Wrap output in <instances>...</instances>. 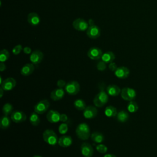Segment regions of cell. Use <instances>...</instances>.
Here are the masks:
<instances>
[{
    "instance_id": "28",
    "label": "cell",
    "mask_w": 157,
    "mask_h": 157,
    "mask_svg": "<svg viewBox=\"0 0 157 157\" xmlns=\"http://www.w3.org/2000/svg\"><path fill=\"white\" fill-rule=\"evenodd\" d=\"M74 105L78 110H83L86 107L85 102L82 99H75L74 102Z\"/></svg>"
},
{
    "instance_id": "3",
    "label": "cell",
    "mask_w": 157,
    "mask_h": 157,
    "mask_svg": "<svg viewBox=\"0 0 157 157\" xmlns=\"http://www.w3.org/2000/svg\"><path fill=\"white\" fill-rule=\"evenodd\" d=\"M44 140L50 145H55L58 142V137L56 134L52 129H46L42 134Z\"/></svg>"
},
{
    "instance_id": "38",
    "label": "cell",
    "mask_w": 157,
    "mask_h": 157,
    "mask_svg": "<svg viewBox=\"0 0 157 157\" xmlns=\"http://www.w3.org/2000/svg\"><path fill=\"white\" fill-rule=\"evenodd\" d=\"M67 120H68V117L66 114H65V113L61 114V115H60V121H62L63 123H65L67 121Z\"/></svg>"
},
{
    "instance_id": "1",
    "label": "cell",
    "mask_w": 157,
    "mask_h": 157,
    "mask_svg": "<svg viewBox=\"0 0 157 157\" xmlns=\"http://www.w3.org/2000/svg\"><path fill=\"white\" fill-rule=\"evenodd\" d=\"M75 133L77 137L83 140H87L91 136L90 127L86 123H80L76 128Z\"/></svg>"
},
{
    "instance_id": "42",
    "label": "cell",
    "mask_w": 157,
    "mask_h": 157,
    "mask_svg": "<svg viewBox=\"0 0 157 157\" xmlns=\"http://www.w3.org/2000/svg\"><path fill=\"white\" fill-rule=\"evenodd\" d=\"M4 91H5L2 88V87H1V88H0V98H2V96H3Z\"/></svg>"
},
{
    "instance_id": "41",
    "label": "cell",
    "mask_w": 157,
    "mask_h": 157,
    "mask_svg": "<svg viewBox=\"0 0 157 157\" xmlns=\"http://www.w3.org/2000/svg\"><path fill=\"white\" fill-rule=\"evenodd\" d=\"M103 157H117L115 155L113 154H111V153H107L104 155Z\"/></svg>"
},
{
    "instance_id": "11",
    "label": "cell",
    "mask_w": 157,
    "mask_h": 157,
    "mask_svg": "<svg viewBox=\"0 0 157 157\" xmlns=\"http://www.w3.org/2000/svg\"><path fill=\"white\" fill-rule=\"evenodd\" d=\"M44 58L43 53L39 50H36L33 51L29 56V59L31 63L34 65L38 64L41 63Z\"/></svg>"
},
{
    "instance_id": "17",
    "label": "cell",
    "mask_w": 157,
    "mask_h": 157,
    "mask_svg": "<svg viewBox=\"0 0 157 157\" xmlns=\"http://www.w3.org/2000/svg\"><path fill=\"white\" fill-rule=\"evenodd\" d=\"M64 91L63 88H56L53 90L50 93V98L54 101L61 99L64 96Z\"/></svg>"
},
{
    "instance_id": "9",
    "label": "cell",
    "mask_w": 157,
    "mask_h": 157,
    "mask_svg": "<svg viewBox=\"0 0 157 157\" xmlns=\"http://www.w3.org/2000/svg\"><path fill=\"white\" fill-rule=\"evenodd\" d=\"M10 118L13 122L19 123L23 122L26 120V115L23 112L17 110L13 111V112L11 113Z\"/></svg>"
},
{
    "instance_id": "21",
    "label": "cell",
    "mask_w": 157,
    "mask_h": 157,
    "mask_svg": "<svg viewBox=\"0 0 157 157\" xmlns=\"http://www.w3.org/2000/svg\"><path fill=\"white\" fill-rule=\"evenodd\" d=\"M28 22L32 26H37L40 23V17L36 12H31L28 15Z\"/></svg>"
},
{
    "instance_id": "16",
    "label": "cell",
    "mask_w": 157,
    "mask_h": 157,
    "mask_svg": "<svg viewBox=\"0 0 157 157\" xmlns=\"http://www.w3.org/2000/svg\"><path fill=\"white\" fill-rule=\"evenodd\" d=\"M61 114L56 110H50L48 112L46 117L47 120L51 123H56L60 121Z\"/></svg>"
},
{
    "instance_id": "15",
    "label": "cell",
    "mask_w": 157,
    "mask_h": 157,
    "mask_svg": "<svg viewBox=\"0 0 157 157\" xmlns=\"http://www.w3.org/2000/svg\"><path fill=\"white\" fill-rule=\"evenodd\" d=\"M130 71L129 69L125 66L118 67L116 71L114 72L115 75L120 79H124L127 78L129 75Z\"/></svg>"
},
{
    "instance_id": "8",
    "label": "cell",
    "mask_w": 157,
    "mask_h": 157,
    "mask_svg": "<svg viewBox=\"0 0 157 157\" xmlns=\"http://www.w3.org/2000/svg\"><path fill=\"white\" fill-rule=\"evenodd\" d=\"M102 54L103 53L102 50L99 48L96 47H91L87 52V55L88 58L93 60H98L99 59H101Z\"/></svg>"
},
{
    "instance_id": "33",
    "label": "cell",
    "mask_w": 157,
    "mask_h": 157,
    "mask_svg": "<svg viewBox=\"0 0 157 157\" xmlns=\"http://www.w3.org/2000/svg\"><path fill=\"white\" fill-rule=\"evenodd\" d=\"M68 131V125L67 123H63L58 127V131L61 134H65Z\"/></svg>"
},
{
    "instance_id": "6",
    "label": "cell",
    "mask_w": 157,
    "mask_h": 157,
    "mask_svg": "<svg viewBox=\"0 0 157 157\" xmlns=\"http://www.w3.org/2000/svg\"><path fill=\"white\" fill-rule=\"evenodd\" d=\"M50 107V102L47 99H42L38 102L34 107V110L38 114L45 113Z\"/></svg>"
},
{
    "instance_id": "35",
    "label": "cell",
    "mask_w": 157,
    "mask_h": 157,
    "mask_svg": "<svg viewBox=\"0 0 157 157\" xmlns=\"http://www.w3.org/2000/svg\"><path fill=\"white\" fill-rule=\"evenodd\" d=\"M23 49V48L21 45L18 44V45H17L16 46H15V47L13 48V49H12V53H13V55H18V54L21 52V50H22Z\"/></svg>"
},
{
    "instance_id": "7",
    "label": "cell",
    "mask_w": 157,
    "mask_h": 157,
    "mask_svg": "<svg viewBox=\"0 0 157 157\" xmlns=\"http://www.w3.org/2000/svg\"><path fill=\"white\" fill-rule=\"evenodd\" d=\"M88 23L83 18H76L72 23V26L75 29L79 31H86L88 28Z\"/></svg>"
},
{
    "instance_id": "26",
    "label": "cell",
    "mask_w": 157,
    "mask_h": 157,
    "mask_svg": "<svg viewBox=\"0 0 157 157\" xmlns=\"http://www.w3.org/2000/svg\"><path fill=\"white\" fill-rule=\"evenodd\" d=\"M10 120H12L8 115H2L0 119V128L2 129H6L9 128L10 124Z\"/></svg>"
},
{
    "instance_id": "37",
    "label": "cell",
    "mask_w": 157,
    "mask_h": 157,
    "mask_svg": "<svg viewBox=\"0 0 157 157\" xmlns=\"http://www.w3.org/2000/svg\"><path fill=\"white\" fill-rule=\"evenodd\" d=\"M117 66L116 64L114 62H111L109 63V69L111 71H113V72H115L116 71V69H117Z\"/></svg>"
},
{
    "instance_id": "19",
    "label": "cell",
    "mask_w": 157,
    "mask_h": 157,
    "mask_svg": "<svg viewBox=\"0 0 157 157\" xmlns=\"http://www.w3.org/2000/svg\"><path fill=\"white\" fill-rule=\"evenodd\" d=\"M121 89L119 86H118L116 85L111 84L107 86L106 88V92L109 94V96H117L119 94L121 93Z\"/></svg>"
},
{
    "instance_id": "27",
    "label": "cell",
    "mask_w": 157,
    "mask_h": 157,
    "mask_svg": "<svg viewBox=\"0 0 157 157\" xmlns=\"http://www.w3.org/2000/svg\"><path fill=\"white\" fill-rule=\"evenodd\" d=\"M38 115L39 114L35 112H33L31 114V115L29 117V122L33 126H37L39 124V123L40 122V120L39 116Z\"/></svg>"
},
{
    "instance_id": "34",
    "label": "cell",
    "mask_w": 157,
    "mask_h": 157,
    "mask_svg": "<svg viewBox=\"0 0 157 157\" xmlns=\"http://www.w3.org/2000/svg\"><path fill=\"white\" fill-rule=\"evenodd\" d=\"M96 68L100 71H103L106 69V63L103 61H99L96 64Z\"/></svg>"
},
{
    "instance_id": "25",
    "label": "cell",
    "mask_w": 157,
    "mask_h": 157,
    "mask_svg": "<svg viewBox=\"0 0 157 157\" xmlns=\"http://www.w3.org/2000/svg\"><path fill=\"white\" fill-rule=\"evenodd\" d=\"M115 117L117 120L119 122L124 123L128 121L129 118V114L125 110H120L117 113Z\"/></svg>"
},
{
    "instance_id": "23",
    "label": "cell",
    "mask_w": 157,
    "mask_h": 157,
    "mask_svg": "<svg viewBox=\"0 0 157 157\" xmlns=\"http://www.w3.org/2000/svg\"><path fill=\"white\" fill-rule=\"evenodd\" d=\"M118 112L117 109L113 105H108L104 110V114L106 117L109 118L115 117Z\"/></svg>"
},
{
    "instance_id": "20",
    "label": "cell",
    "mask_w": 157,
    "mask_h": 157,
    "mask_svg": "<svg viewBox=\"0 0 157 157\" xmlns=\"http://www.w3.org/2000/svg\"><path fill=\"white\" fill-rule=\"evenodd\" d=\"M34 71V66L33 63H26L20 70V74L25 77L29 76Z\"/></svg>"
},
{
    "instance_id": "10",
    "label": "cell",
    "mask_w": 157,
    "mask_h": 157,
    "mask_svg": "<svg viewBox=\"0 0 157 157\" xmlns=\"http://www.w3.org/2000/svg\"><path fill=\"white\" fill-rule=\"evenodd\" d=\"M86 35L88 37L92 39L98 38L101 35L100 28L95 25L89 26L86 30Z\"/></svg>"
},
{
    "instance_id": "13",
    "label": "cell",
    "mask_w": 157,
    "mask_h": 157,
    "mask_svg": "<svg viewBox=\"0 0 157 157\" xmlns=\"http://www.w3.org/2000/svg\"><path fill=\"white\" fill-rule=\"evenodd\" d=\"M83 115L86 119H92L96 117L98 114V110L96 107L93 105L86 106L83 110Z\"/></svg>"
},
{
    "instance_id": "32",
    "label": "cell",
    "mask_w": 157,
    "mask_h": 157,
    "mask_svg": "<svg viewBox=\"0 0 157 157\" xmlns=\"http://www.w3.org/2000/svg\"><path fill=\"white\" fill-rule=\"evenodd\" d=\"M96 150L100 153H105L107 151V147L105 145L102 144H98V145H96Z\"/></svg>"
},
{
    "instance_id": "12",
    "label": "cell",
    "mask_w": 157,
    "mask_h": 157,
    "mask_svg": "<svg viewBox=\"0 0 157 157\" xmlns=\"http://www.w3.org/2000/svg\"><path fill=\"white\" fill-rule=\"evenodd\" d=\"M16 86V80L12 77H9L4 80L3 82L1 84V87L6 91H10L13 90Z\"/></svg>"
},
{
    "instance_id": "43",
    "label": "cell",
    "mask_w": 157,
    "mask_h": 157,
    "mask_svg": "<svg viewBox=\"0 0 157 157\" xmlns=\"http://www.w3.org/2000/svg\"><path fill=\"white\" fill-rule=\"evenodd\" d=\"M88 24H89L90 26L93 25H94V22H93V21L91 19H90V20H88Z\"/></svg>"
},
{
    "instance_id": "14",
    "label": "cell",
    "mask_w": 157,
    "mask_h": 157,
    "mask_svg": "<svg viewBox=\"0 0 157 157\" xmlns=\"http://www.w3.org/2000/svg\"><path fill=\"white\" fill-rule=\"evenodd\" d=\"M81 153L84 157H91L93 155V148L88 142H83L80 147Z\"/></svg>"
},
{
    "instance_id": "40",
    "label": "cell",
    "mask_w": 157,
    "mask_h": 157,
    "mask_svg": "<svg viewBox=\"0 0 157 157\" xmlns=\"http://www.w3.org/2000/svg\"><path fill=\"white\" fill-rule=\"evenodd\" d=\"M6 69V64L4 63L1 62V63H0V71L3 72Z\"/></svg>"
},
{
    "instance_id": "31",
    "label": "cell",
    "mask_w": 157,
    "mask_h": 157,
    "mask_svg": "<svg viewBox=\"0 0 157 157\" xmlns=\"http://www.w3.org/2000/svg\"><path fill=\"white\" fill-rule=\"evenodd\" d=\"M10 57L9 52L6 49H2L0 52V61L1 62H5Z\"/></svg>"
},
{
    "instance_id": "45",
    "label": "cell",
    "mask_w": 157,
    "mask_h": 157,
    "mask_svg": "<svg viewBox=\"0 0 157 157\" xmlns=\"http://www.w3.org/2000/svg\"><path fill=\"white\" fill-rule=\"evenodd\" d=\"M33 157H42L41 156H39V155H34V156H33Z\"/></svg>"
},
{
    "instance_id": "22",
    "label": "cell",
    "mask_w": 157,
    "mask_h": 157,
    "mask_svg": "<svg viewBox=\"0 0 157 157\" xmlns=\"http://www.w3.org/2000/svg\"><path fill=\"white\" fill-rule=\"evenodd\" d=\"M115 58V54L112 52L108 51L102 54L101 57V60L105 62V63H110L111 62H113Z\"/></svg>"
},
{
    "instance_id": "5",
    "label": "cell",
    "mask_w": 157,
    "mask_h": 157,
    "mask_svg": "<svg viewBox=\"0 0 157 157\" xmlns=\"http://www.w3.org/2000/svg\"><path fill=\"white\" fill-rule=\"evenodd\" d=\"M121 97L123 99L128 101H133L136 96V91L131 88L125 87L121 90Z\"/></svg>"
},
{
    "instance_id": "30",
    "label": "cell",
    "mask_w": 157,
    "mask_h": 157,
    "mask_svg": "<svg viewBox=\"0 0 157 157\" xmlns=\"http://www.w3.org/2000/svg\"><path fill=\"white\" fill-rule=\"evenodd\" d=\"M2 111L4 115H9L13 112V106L10 103L5 104L2 109Z\"/></svg>"
},
{
    "instance_id": "39",
    "label": "cell",
    "mask_w": 157,
    "mask_h": 157,
    "mask_svg": "<svg viewBox=\"0 0 157 157\" xmlns=\"http://www.w3.org/2000/svg\"><path fill=\"white\" fill-rule=\"evenodd\" d=\"M23 52H24L25 54H27V55L30 54V53H31V48L29 47H25V48H23Z\"/></svg>"
},
{
    "instance_id": "29",
    "label": "cell",
    "mask_w": 157,
    "mask_h": 157,
    "mask_svg": "<svg viewBox=\"0 0 157 157\" xmlns=\"http://www.w3.org/2000/svg\"><path fill=\"white\" fill-rule=\"evenodd\" d=\"M138 109H139V107L136 102H135L134 101H131L129 102L127 106V109L129 112L131 113L136 112Z\"/></svg>"
},
{
    "instance_id": "24",
    "label": "cell",
    "mask_w": 157,
    "mask_h": 157,
    "mask_svg": "<svg viewBox=\"0 0 157 157\" xmlns=\"http://www.w3.org/2000/svg\"><path fill=\"white\" fill-rule=\"evenodd\" d=\"M91 139L96 144H101L104 140V136L101 132H94L91 134Z\"/></svg>"
},
{
    "instance_id": "18",
    "label": "cell",
    "mask_w": 157,
    "mask_h": 157,
    "mask_svg": "<svg viewBox=\"0 0 157 157\" xmlns=\"http://www.w3.org/2000/svg\"><path fill=\"white\" fill-rule=\"evenodd\" d=\"M58 144L60 147L66 148V147H69L72 145V139L69 136L64 135V136H62L61 137H60L59 138Z\"/></svg>"
},
{
    "instance_id": "36",
    "label": "cell",
    "mask_w": 157,
    "mask_h": 157,
    "mask_svg": "<svg viewBox=\"0 0 157 157\" xmlns=\"http://www.w3.org/2000/svg\"><path fill=\"white\" fill-rule=\"evenodd\" d=\"M66 82L64 80H62V79H60V80H58L56 82V85L58 88H64L66 85Z\"/></svg>"
},
{
    "instance_id": "4",
    "label": "cell",
    "mask_w": 157,
    "mask_h": 157,
    "mask_svg": "<svg viewBox=\"0 0 157 157\" xmlns=\"http://www.w3.org/2000/svg\"><path fill=\"white\" fill-rule=\"evenodd\" d=\"M64 90L71 96L75 95L80 91V84L75 80L69 81L66 83Z\"/></svg>"
},
{
    "instance_id": "44",
    "label": "cell",
    "mask_w": 157,
    "mask_h": 157,
    "mask_svg": "<svg viewBox=\"0 0 157 157\" xmlns=\"http://www.w3.org/2000/svg\"><path fill=\"white\" fill-rule=\"evenodd\" d=\"M3 80H2V76L0 75V84H1L2 82H3Z\"/></svg>"
},
{
    "instance_id": "2",
    "label": "cell",
    "mask_w": 157,
    "mask_h": 157,
    "mask_svg": "<svg viewBox=\"0 0 157 157\" xmlns=\"http://www.w3.org/2000/svg\"><path fill=\"white\" fill-rule=\"evenodd\" d=\"M109 101V94L104 90H101L94 98L93 104L97 107H102Z\"/></svg>"
}]
</instances>
